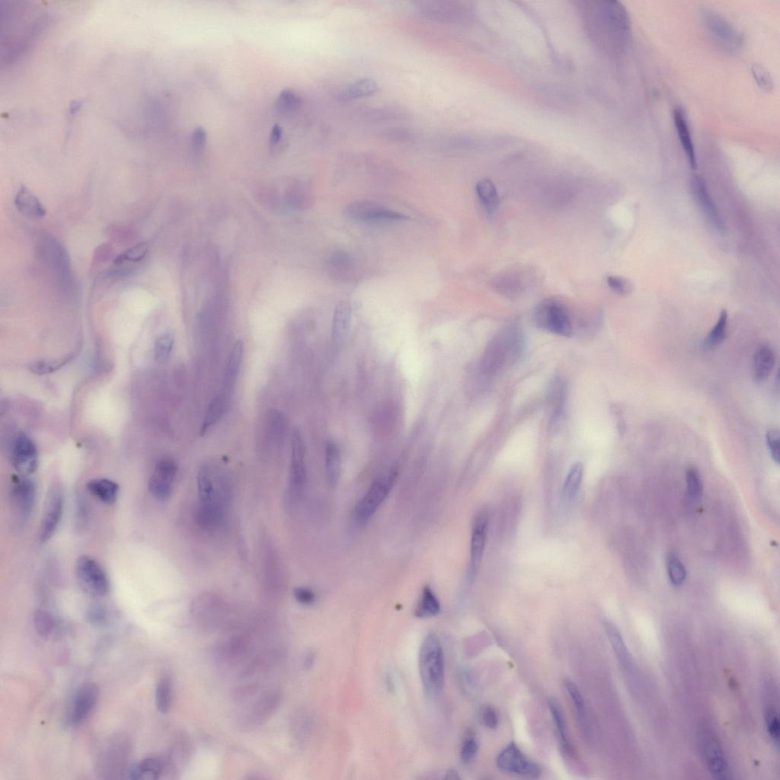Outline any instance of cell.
<instances>
[{
    "mask_svg": "<svg viewBox=\"0 0 780 780\" xmlns=\"http://www.w3.org/2000/svg\"><path fill=\"white\" fill-rule=\"evenodd\" d=\"M199 502L196 512L207 518L225 520L232 496V482L222 470L203 466L198 474Z\"/></svg>",
    "mask_w": 780,
    "mask_h": 780,
    "instance_id": "1",
    "label": "cell"
},
{
    "mask_svg": "<svg viewBox=\"0 0 780 780\" xmlns=\"http://www.w3.org/2000/svg\"><path fill=\"white\" fill-rule=\"evenodd\" d=\"M419 668L426 693L431 698L440 696L445 686V656L442 643L435 634H429L421 644Z\"/></svg>",
    "mask_w": 780,
    "mask_h": 780,
    "instance_id": "2",
    "label": "cell"
},
{
    "mask_svg": "<svg viewBox=\"0 0 780 780\" xmlns=\"http://www.w3.org/2000/svg\"><path fill=\"white\" fill-rule=\"evenodd\" d=\"M599 5L591 7L595 10V23L593 24L604 34V38L616 47L626 43L631 32V20L626 8L620 2H598Z\"/></svg>",
    "mask_w": 780,
    "mask_h": 780,
    "instance_id": "3",
    "label": "cell"
},
{
    "mask_svg": "<svg viewBox=\"0 0 780 780\" xmlns=\"http://www.w3.org/2000/svg\"><path fill=\"white\" fill-rule=\"evenodd\" d=\"M537 326L550 333L570 337L573 324L569 310L561 302L547 299L540 302L533 312Z\"/></svg>",
    "mask_w": 780,
    "mask_h": 780,
    "instance_id": "4",
    "label": "cell"
},
{
    "mask_svg": "<svg viewBox=\"0 0 780 780\" xmlns=\"http://www.w3.org/2000/svg\"><path fill=\"white\" fill-rule=\"evenodd\" d=\"M131 744L123 735H116L104 746L97 760V773L103 778L115 779L126 775L129 768Z\"/></svg>",
    "mask_w": 780,
    "mask_h": 780,
    "instance_id": "5",
    "label": "cell"
},
{
    "mask_svg": "<svg viewBox=\"0 0 780 780\" xmlns=\"http://www.w3.org/2000/svg\"><path fill=\"white\" fill-rule=\"evenodd\" d=\"M396 472L377 479L360 500L354 512V519L359 525L366 524L378 511L393 485Z\"/></svg>",
    "mask_w": 780,
    "mask_h": 780,
    "instance_id": "6",
    "label": "cell"
},
{
    "mask_svg": "<svg viewBox=\"0 0 780 780\" xmlns=\"http://www.w3.org/2000/svg\"><path fill=\"white\" fill-rule=\"evenodd\" d=\"M76 577L81 588L93 597H103L109 591V581L103 567L88 556H82L75 564Z\"/></svg>",
    "mask_w": 780,
    "mask_h": 780,
    "instance_id": "7",
    "label": "cell"
},
{
    "mask_svg": "<svg viewBox=\"0 0 780 780\" xmlns=\"http://www.w3.org/2000/svg\"><path fill=\"white\" fill-rule=\"evenodd\" d=\"M496 765L502 772L531 779L538 778L542 773L539 765L514 742L508 744L499 752Z\"/></svg>",
    "mask_w": 780,
    "mask_h": 780,
    "instance_id": "8",
    "label": "cell"
},
{
    "mask_svg": "<svg viewBox=\"0 0 780 780\" xmlns=\"http://www.w3.org/2000/svg\"><path fill=\"white\" fill-rule=\"evenodd\" d=\"M702 15L709 36L720 47L732 52L741 48L743 43L742 34L724 17L709 10L703 11Z\"/></svg>",
    "mask_w": 780,
    "mask_h": 780,
    "instance_id": "9",
    "label": "cell"
},
{
    "mask_svg": "<svg viewBox=\"0 0 780 780\" xmlns=\"http://www.w3.org/2000/svg\"><path fill=\"white\" fill-rule=\"evenodd\" d=\"M282 694L278 691H269L253 705L245 709L239 718L241 730L251 731L266 723L273 716L281 702Z\"/></svg>",
    "mask_w": 780,
    "mask_h": 780,
    "instance_id": "10",
    "label": "cell"
},
{
    "mask_svg": "<svg viewBox=\"0 0 780 780\" xmlns=\"http://www.w3.org/2000/svg\"><path fill=\"white\" fill-rule=\"evenodd\" d=\"M345 213L347 217L363 223L400 222L409 219L400 212L369 201L353 202L347 207Z\"/></svg>",
    "mask_w": 780,
    "mask_h": 780,
    "instance_id": "11",
    "label": "cell"
},
{
    "mask_svg": "<svg viewBox=\"0 0 780 780\" xmlns=\"http://www.w3.org/2000/svg\"><path fill=\"white\" fill-rule=\"evenodd\" d=\"M702 756L713 777L717 779H730V770L725 753L713 734L703 730L699 735Z\"/></svg>",
    "mask_w": 780,
    "mask_h": 780,
    "instance_id": "12",
    "label": "cell"
},
{
    "mask_svg": "<svg viewBox=\"0 0 780 780\" xmlns=\"http://www.w3.org/2000/svg\"><path fill=\"white\" fill-rule=\"evenodd\" d=\"M64 508V489L61 486L55 485L50 488L46 498L43 519L41 521L39 532L42 542H47L54 536L61 523Z\"/></svg>",
    "mask_w": 780,
    "mask_h": 780,
    "instance_id": "13",
    "label": "cell"
},
{
    "mask_svg": "<svg viewBox=\"0 0 780 780\" xmlns=\"http://www.w3.org/2000/svg\"><path fill=\"white\" fill-rule=\"evenodd\" d=\"M306 448L301 431L294 429L291 438V462L289 493L294 499L299 498L307 480Z\"/></svg>",
    "mask_w": 780,
    "mask_h": 780,
    "instance_id": "14",
    "label": "cell"
},
{
    "mask_svg": "<svg viewBox=\"0 0 780 780\" xmlns=\"http://www.w3.org/2000/svg\"><path fill=\"white\" fill-rule=\"evenodd\" d=\"M12 494L17 521L20 525H24L29 520L35 506V483L27 477H16L13 481Z\"/></svg>",
    "mask_w": 780,
    "mask_h": 780,
    "instance_id": "15",
    "label": "cell"
},
{
    "mask_svg": "<svg viewBox=\"0 0 780 780\" xmlns=\"http://www.w3.org/2000/svg\"><path fill=\"white\" fill-rule=\"evenodd\" d=\"M177 472L178 466L174 461L169 458L161 460L157 464L149 481L151 494L159 501H166L172 494Z\"/></svg>",
    "mask_w": 780,
    "mask_h": 780,
    "instance_id": "16",
    "label": "cell"
},
{
    "mask_svg": "<svg viewBox=\"0 0 780 780\" xmlns=\"http://www.w3.org/2000/svg\"><path fill=\"white\" fill-rule=\"evenodd\" d=\"M14 468L23 477H28L38 468L37 448L33 440L24 434L16 438L12 453Z\"/></svg>",
    "mask_w": 780,
    "mask_h": 780,
    "instance_id": "17",
    "label": "cell"
},
{
    "mask_svg": "<svg viewBox=\"0 0 780 780\" xmlns=\"http://www.w3.org/2000/svg\"><path fill=\"white\" fill-rule=\"evenodd\" d=\"M691 190L709 224L714 228L717 233L725 234L726 227L723 219L718 214V209L713 199H712L706 183L702 177L698 175H694L692 177Z\"/></svg>",
    "mask_w": 780,
    "mask_h": 780,
    "instance_id": "18",
    "label": "cell"
},
{
    "mask_svg": "<svg viewBox=\"0 0 780 780\" xmlns=\"http://www.w3.org/2000/svg\"><path fill=\"white\" fill-rule=\"evenodd\" d=\"M210 598L199 600L192 610L195 624L199 629L208 633L218 628L224 616L223 606L217 600Z\"/></svg>",
    "mask_w": 780,
    "mask_h": 780,
    "instance_id": "19",
    "label": "cell"
},
{
    "mask_svg": "<svg viewBox=\"0 0 780 780\" xmlns=\"http://www.w3.org/2000/svg\"><path fill=\"white\" fill-rule=\"evenodd\" d=\"M99 698V688L94 684H85L75 692L70 711L71 725L84 722L95 709Z\"/></svg>",
    "mask_w": 780,
    "mask_h": 780,
    "instance_id": "20",
    "label": "cell"
},
{
    "mask_svg": "<svg viewBox=\"0 0 780 780\" xmlns=\"http://www.w3.org/2000/svg\"><path fill=\"white\" fill-rule=\"evenodd\" d=\"M489 526L486 512L479 513L474 521L470 544V577L477 575L484 554Z\"/></svg>",
    "mask_w": 780,
    "mask_h": 780,
    "instance_id": "21",
    "label": "cell"
},
{
    "mask_svg": "<svg viewBox=\"0 0 780 780\" xmlns=\"http://www.w3.org/2000/svg\"><path fill=\"white\" fill-rule=\"evenodd\" d=\"M352 326V310L346 302L339 303L335 310L332 334V344L334 349H340L345 345L350 333Z\"/></svg>",
    "mask_w": 780,
    "mask_h": 780,
    "instance_id": "22",
    "label": "cell"
},
{
    "mask_svg": "<svg viewBox=\"0 0 780 780\" xmlns=\"http://www.w3.org/2000/svg\"><path fill=\"white\" fill-rule=\"evenodd\" d=\"M249 640L243 635L228 637L218 642L215 654L223 663H234L243 658L248 651Z\"/></svg>",
    "mask_w": 780,
    "mask_h": 780,
    "instance_id": "23",
    "label": "cell"
},
{
    "mask_svg": "<svg viewBox=\"0 0 780 780\" xmlns=\"http://www.w3.org/2000/svg\"><path fill=\"white\" fill-rule=\"evenodd\" d=\"M15 206L22 215L33 219H42L47 210L39 199L25 185H22L15 198Z\"/></svg>",
    "mask_w": 780,
    "mask_h": 780,
    "instance_id": "24",
    "label": "cell"
},
{
    "mask_svg": "<svg viewBox=\"0 0 780 780\" xmlns=\"http://www.w3.org/2000/svg\"><path fill=\"white\" fill-rule=\"evenodd\" d=\"M674 122L678 138H679L680 143L684 150L686 158L688 159L690 166L693 169H696L698 167L696 151H695L691 133L682 109L679 108L674 109Z\"/></svg>",
    "mask_w": 780,
    "mask_h": 780,
    "instance_id": "25",
    "label": "cell"
},
{
    "mask_svg": "<svg viewBox=\"0 0 780 780\" xmlns=\"http://www.w3.org/2000/svg\"><path fill=\"white\" fill-rule=\"evenodd\" d=\"M605 630L610 644H612L616 656L623 671L627 675H633L634 673L633 658L626 646L621 633L612 623H606Z\"/></svg>",
    "mask_w": 780,
    "mask_h": 780,
    "instance_id": "26",
    "label": "cell"
},
{
    "mask_svg": "<svg viewBox=\"0 0 780 780\" xmlns=\"http://www.w3.org/2000/svg\"><path fill=\"white\" fill-rule=\"evenodd\" d=\"M166 761L159 758H148L136 763L126 775L131 779H157L166 770Z\"/></svg>",
    "mask_w": 780,
    "mask_h": 780,
    "instance_id": "27",
    "label": "cell"
},
{
    "mask_svg": "<svg viewBox=\"0 0 780 780\" xmlns=\"http://www.w3.org/2000/svg\"><path fill=\"white\" fill-rule=\"evenodd\" d=\"M775 360L774 352L769 345L761 344L758 347L753 361V377L756 382H764L769 377L774 369Z\"/></svg>",
    "mask_w": 780,
    "mask_h": 780,
    "instance_id": "28",
    "label": "cell"
},
{
    "mask_svg": "<svg viewBox=\"0 0 780 780\" xmlns=\"http://www.w3.org/2000/svg\"><path fill=\"white\" fill-rule=\"evenodd\" d=\"M565 686L568 693H569L571 698L581 731L583 732L584 737L588 739L591 735V728L586 705H585L582 694L578 688V686L571 680H565Z\"/></svg>",
    "mask_w": 780,
    "mask_h": 780,
    "instance_id": "29",
    "label": "cell"
},
{
    "mask_svg": "<svg viewBox=\"0 0 780 780\" xmlns=\"http://www.w3.org/2000/svg\"><path fill=\"white\" fill-rule=\"evenodd\" d=\"M243 351V342L238 340L234 343L230 356H229L225 373L224 392L223 393L226 396L230 394L236 383L237 376H238Z\"/></svg>",
    "mask_w": 780,
    "mask_h": 780,
    "instance_id": "30",
    "label": "cell"
},
{
    "mask_svg": "<svg viewBox=\"0 0 780 780\" xmlns=\"http://www.w3.org/2000/svg\"><path fill=\"white\" fill-rule=\"evenodd\" d=\"M549 708L551 715H552L556 725V730L558 733L559 741H561L563 750L570 757L575 756V750L573 745L571 743L568 733V728L566 721L563 715V712L558 702L554 699L549 700Z\"/></svg>",
    "mask_w": 780,
    "mask_h": 780,
    "instance_id": "31",
    "label": "cell"
},
{
    "mask_svg": "<svg viewBox=\"0 0 780 780\" xmlns=\"http://www.w3.org/2000/svg\"><path fill=\"white\" fill-rule=\"evenodd\" d=\"M326 474L328 484L335 486L340 478L342 457L340 449L332 442L327 443L325 454Z\"/></svg>",
    "mask_w": 780,
    "mask_h": 780,
    "instance_id": "32",
    "label": "cell"
},
{
    "mask_svg": "<svg viewBox=\"0 0 780 780\" xmlns=\"http://www.w3.org/2000/svg\"><path fill=\"white\" fill-rule=\"evenodd\" d=\"M87 489L93 496L107 504L115 503L120 493V486L117 483L108 479L91 480Z\"/></svg>",
    "mask_w": 780,
    "mask_h": 780,
    "instance_id": "33",
    "label": "cell"
},
{
    "mask_svg": "<svg viewBox=\"0 0 780 780\" xmlns=\"http://www.w3.org/2000/svg\"><path fill=\"white\" fill-rule=\"evenodd\" d=\"M228 400L229 396L222 393L210 403L201 426V435H205L210 428L215 426L222 419L227 408Z\"/></svg>",
    "mask_w": 780,
    "mask_h": 780,
    "instance_id": "34",
    "label": "cell"
},
{
    "mask_svg": "<svg viewBox=\"0 0 780 780\" xmlns=\"http://www.w3.org/2000/svg\"><path fill=\"white\" fill-rule=\"evenodd\" d=\"M191 746L188 741L180 740L177 742L172 748L171 753L166 761V770L172 768L180 770L187 766L191 758Z\"/></svg>",
    "mask_w": 780,
    "mask_h": 780,
    "instance_id": "35",
    "label": "cell"
},
{
    "mask_svg": "<svg viewBox=\"0 0 780 780\" xmlns=\"http://www.w3.org/2000/svg\"><path fill=\"white\" fill-rule=\"evenodd\" d=\"M440 612V601L435 593L429 586H426L422 590L419 603L415 609V616L421 619L435 616Z\"/></svg>",
    "mask_w": 780,
    "mask_h": 780,
    "instance_id": "36",
    "label": "cell"
},
{
    "mask_svg": "<svg viewBox=\"0 0 780 780\" xmlns=\"http://www.w3.org/2000/svg\"><path fill=\"white\" fill-rule=\"evenodd\" d=\"M478 197L489 215L493 214L499 205L497 189L493 182L482 180L477 185Z\"/></svg>",
    "mask_w": 780,
    "mask_h": 780,
    "instance_id": "37",
    "label": "cell"
},
{
    "mask_svg": "<svg viewBox=\"0 0 780 780\" xmlns=\"http://www.w3.org/2000/svg\"><path fill=\"white\" fill-rule=\"evenodd\" d=\"M728 320V312L724 310L721 312L715 326L712 328L705 341H703L702 345L703 349L707 352L711 351L723 343L726 337Z\"/></svg>",
    "mask_w": 780,
    "mask_h": 780,
    "instance_id": "38",
    "label": "cell"
},
{
    "mask_svg": "<svg viewBox=\"0 0 780 780\" xmlns=\"http://www.w3.org/2000/svg\"><path fill=\"white\" fill-rule=\"evenodd\" d=\"M173 701V681L171 677L165 675L160 678L156 690V705L161 714H167L171 709Z\"/></svg>",
    "mask_w": 780,
    "mask_h": 780,
    "instance_id": "39",
    "label": "cell"
},
{
    "mask_svg": "<svg viewBox=\"0 0 780 780\" xmlns=\"http://www.w3.org/2000/svg\"><path fill=\"white\" fill-rule=\"evenodd\" d=\"M584 476V465L582 463H575L569 473H568L564 486L563 495L566 500H572L577 495L580 489Z\"/></svg>",
    "mask_w": 780,
    "mask_h": 780,
    "instance_id": "40",
    "label": "cell"
},
{
    "mask_svg": "<svg viewBox=\"0 0 780 780\" xmlns=\"http://www.w3.org/2000/svg\"><path fill=\"white\" fill-rule=\"evenodd\" d=\"M353 268V261L349 255L343 252H337L330 259L328 268L331 275L334 277L342 280L349 277Z\"/></svg>",
    "mask_w": 780,
    "mask_h": 780,
    "instance_id": "41",
    "label": "cell"
},
{
    "mask_svg": "<svg viewBox=\"0 0 780 780\" xmlns=\"http://www.w3.org/2000/svg\"><path fill=\"white\" fill-rule=\"evenodd\" d=\"M301 104L302 99L298 94L291 90H284L277 99L276 108L280 114L290 115L298 110Z\"/></svg>",
    "mask_w": 780,
    "mask_h": 780,
    "instance_id": "42",
    "label": "cell"
},
{
    "mask_svg": "<svg viewBox=\"0 0 780 780\" xmlns=\"http://www.w3.org/2000/svg\"><path fill=\"white\" fill-rule=\"evenodd\" d=\"M667 569L670 581L675 587H680L686 578L685 567L679 557L670 553L667 558Z\"/></svg>",
    "mask_w": 780,
    "mask_h": 780,
    "instance_id": "43",
    "label": "cell"
},
{
    "mask_svg": "<svg viewBox=\"0 0 780 780\" xmlns=\"http://www.w3.org/2000/svg\"><path fill=\"white\" fill-rule=\"evenodd\" d=\"M378 89L377 84L370 79H362L354 82L345 92L347 99H359L374 94Z\"/></svg>",
    "mask_w": 780,
    "mask_h": 780,
    "instance_id": "44",
    "label": "cell"
},
{
    "mask_svg": "<svg viewBox=\"0 0 780 780\" xmlns=\"http://www.w3.org/2000/svg\"><path fill=\"white\" fill-rule=\"evenodd\" d=\"M686 495L693 500L700 498L702 493V483L697 468L691 466L686 471Z\"/></svg>",
    "mask_w": 780,
    "mask_h": 780,
    "instance_id": "45",
    "label": "cell"
},
{
    "mask_svg": "<svg viewBox=\"0 0 780 780\" xmlns=\"http://www.w3.org/2000/svg\"><path fill=\"white\" fill-rule=\"evenodd\" d=\"M34 624L38 633L42 637L52 634L55 628V621L52 614L47 610L39 609L34 615Z\"/></svg>",
    "mask_w": 780,
    "mask_h": 780,
    "instance_id": "46",
    "label": "cell"
},
{
    "mask_svg": "<svg viewBox=\"0 0 780 780\" xmlns=\"http://www.w3.org/2000/svg\"><path fill=\"white\" fill-rule=\"evenodd\" d=\"M285 428V420L282 412L275 410L268 415V431L273 440L281 442Z\"/></svg>",
    "mask_w": 780,
    "mask_h": 780,
    "instance_id": "47",
    "label": "cell"
},
{
    "mask_svg": "<svg viewBox=\"0 0 780 780\" xmlns=\"http://www.w3.org/2000/svg\"><path fill=\"white\" fill-rule=\"evenodd\" d=\"M175 342L171 334H164L157 338L155 344V358L159 363L166 362L171 356Z\"/></svg>",
    "mask_w": 780,
    "mask_h": 780,
    "instance_id": "48",
    "label": "cell"
},
{
    "mask_svg": "<svg viewBox=\"0 0 780 780\" xmlns=\"http://www.w3.org/2000/svg\"><path fill=\"white\" fill-rule=\"evenodd\" d=\"M148 252V244L141 243L126 250L115 259L116 265H122L126 262H138L146 257Z\"/></svg>",
    "mask_w": 780,
    "mask_h": 780,
    "instance_id": "49",
    "label": "cell"
},
{
    "mask_svg": "<svg viewBox=\"0 0 780 780\" xmlns=\"http://www.w3.org/2000/svg\"><path fill=\"white\" fill-rule=\"evenodd\" d=\"M478 750L479 744L476 737L472 734L466 735L461 751V759L463 764L465 765L471 764L474 758H476Z\"/></svg>",
    "mask_w": 780,
    "mask_h": 780,
    "instance_id": "50",
    "label": "cell"
},
{
    "mask_svg": "<svg viewBox=\"0 0 780 780\" xmlns=\"http://www.w3.org/2000/svg\"><path fill=\"white\" fill-rule=\"evenodd\" d=\"M751 72L754 80L756 81L758 87L761 90L770 92L773 89V79L764 66L758 64H753L751 66Z\"/></svg>",
    "mask_w": 780,
    "mask_h": 780,
    "instance_id": "51",
    "label": "cell"
},
{
    "mask_svg": "<svg viewBox=\"0 0 780 780\" xmlns=\"http://www.w3.org/2000/svg\"><path fill=\"white\" fill-rule=\"evenodd\" d=\"M68 361L69 359H65L60 361H38L33 363L30 369L36 375H46L60 369L65 366Z\"/></svg>",
    "mask_w": 780,
    "mask_h": 780,
    "instance_id": "52",
    "label": "cell"
},
{
    "mask_svg": "<svg viewBox=\"0 0 780 780\" xmlns=\"http://www.w3.org/2000/svg\"><path fill=\"white\" fill-rule=\"evenodd\" d=\"M87 618L92 625L100 626L104 625L108 621V612L106 608L100 605L90 606L87 612Z\"/></svg>",
    "mask_w": 780,
    "mask_h": 780,
    "instance_id": "53",
    "label": "cell"
},
{
    "mask_svg": "<svg viewBox=\"0 0 780 780\" xmlns=\"http://www.w3.org/2000/svg\"><path fill=\"white\" fill-rule=\"evenodd\" d=\"M766 442L771 457L773 461L777 463H779L780 460V436L779 431L777 429H770L767 432Z\"/></svg>",
    "mask_w": 780,
    "mask_h": 780,
    "instance_id": "54",
    "label": "cell"
},
{
    "mask_svg": "<svg viewBox=\"0 0 780 780\" xmlns=\"http://www.w3.org/2000/svg\"><path fill=\"white\" fill-rule=\"evenodd\" d=\"M766 725L767 731L773 739L774 742L779 744V722L777 711L773 708H769L765 714Z\"/></svg>",
    "mask_w": 780,
    "mask_h": 780,
    "instance_id": "55",
    "label": "cell"
},
{
    "mask_svg": "<svg viewBox=\"0 0 780 780\" xmlns=\"http://www.w3.org/2000/svg\"><path fill=\"white\" fill-rule=\"evenodd\" d=\"M207 143L206 131L202 128L195 129L192 136V147L194 154L199 156L205 149Z\"/></svg>",
    "mask_w": 780,
    "mask_h": 780,
    "instance_id": "56",
    "label": "cell"
},
{
    "mask_svg": "<svg viewBox=\"0 0 780 780\" xmlns=\"http://www.w3.org/2000/svg\"><path fill=\"white\" fill-rule=\"evenodd\" d=\"M482 723L490 729H496L499 724V717L496 709L491 706L482 709L481 713Z\"/></svg>",
    "mask_w": 780,
    "mask_h": 780,
    "instance_id": "57",
    "label": "cell"
},
{
    "mask_svg": "<svg viewBox=\"0 0 780 780\" xmlns=\"http://www.w3.org/2000/svg\"><path fill=\"white\" fill-rule=\"evenodd\" d=\"M294 598L303 605H310L316 600L315 593L308 588H296L294 592Z\"/></svg>",
    "mask_w": 780,
    "mask_h": 780,
    "instance_id": "58",
    "label": "cell"
},
{
    "mask_svg": "<svg viewBox=\"0 0 780 780\" xmlns=\"http://www.w3.org/2000/svg\"><path fill=\"white\" fill-rule=\"evenodd\" d=\"M607 283L610 289L618 294L624 295L628 291V283L621 277L609 276L607 278Z\"/></svg>",
    "mask_w": 780,
    "mask_h": 780,
    "instance_id": "59",
    "label": "cell"
},
{
    "mask_svg": "<svg viewBox=\"0 0 780 780\" xmlns=\"http://www.w3.org/2000/svg\"><path fill=\"white\" fill-rule=\"evenodd\" d=\"M282 138H283V129H282V127L280 126L279 124H275L273 127V130H271V131H270V147H273V150H275L276 148H277V147H279V146H281L282 145L281 143H282Z\"/></svg>",
    "mask_w": 780,
    "mask_h": 780,
    "instance_id": "60",
    "label": "cell"
},
{
    "mask_svg": "<svg viewBox=\"0 0 780 780\" xmlns=\"http://www.w3.org/2000/svg\"><path fill=\"white\" fill-rule=\"evenodd\" d=\"M447 778L452 779H460L459 776H458V774L456 772L455 770H451L450 773L447 774Z\"/></svg>",
    "mask_w": 780,
    "mask_h": 780,
    "instance_id": "61",
    "label": "cell"
}]
</instances>
